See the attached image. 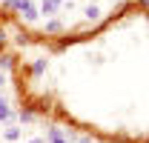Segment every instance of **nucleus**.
Instances as JSON below:
<instances>
[{
  "instance_id": "nucleus-1",
  "label": "nucleus",
  "mask_w": 149,
  "mask_h": 143,
  "mask_svg": "<svg viewBox=\"0 0 149 143\" xmlns=\"http://www.w3.org/2000/svg\"><path fill=\"white\" fill-rule=\"evenodd\" d=\"M15 54H9V52H0V72H9V69H15Z\"/></svg>"
},
{
  "instance_id": "nucleus-2",
  "label": "nucleus",
  "mask_w": 149,
  "mask_h": 143,
  "mask_svg": "<svg viewBox=\"0 0 149 143\" xmlns=\"http://www.w3.org/2000/svg\"><path fill=\"white\" fill-rule=\"evenodd\" d=\"M20 15H23V20H29V23H32V20H37V17H40V9H37L35 3H29V6H26Z\"/></svg>"
},
{
  "instance_id": "nucleus-3",
  "label": "nucleus",
  "mask_w": 149,
  "mask_h": 143,
  "mask_svg": "<svg viewBox=\"0 0 149 143\" xmlns=\"http://www.w3.org/2000/svg\"><path fill=\"white\" fill-rule=\"evenodd\" d=\"M57 9H60V0H43V6H40V15H55Z\"/></svg>"
},
{
  "instance_id": "nucleus-4",
  "label": "nucleus",
  "mask_w": 149,
  "mask_h": 143,
  "mask_svg": "<svg viewBox=\"0 0 149 143\" xmlns=\"http://www.w3.org/2000/svg\"><path fill=\"white\" fill-rule=\"evenodd\" d=\"M29 3H32V0H9V3H3V6H6L9 12H23Z\"/></svg>"
},
{
  "instance_id": "nucleus-5",
  "label": "nucleus",
  "mask_w": 149,
  "mask_h": 143,
  "mask_svg": "<svg viewBox=\"0 0 149 143\" xmlns=\"http://www.w3.org/2000/svg\"><path fill=\"white\" fill-rule=\"evenodd\" d=\"M43 72H46V60L40 57V60H35V63H32V69H29V74H32V77H40Z\"/></svg>"
},
{
  "instance_id": "nucleus-6",
  "label": "nucleus",
  "mask_w": 149,
  "mask_h": 143,
  "mask_svg": "<svg viewBox=\"0 0 149 143\" xmlns=\"http://www.w3.org/2000/svg\"><path fill=\"white\" fill-rule=\"evenodd\" d=\"M3 137H6L9 143H15V140L20 137V129H17V126H9V129H3Z\"/></svg>"
},
{
  "instance_id": "nucleus-7",
  "label": "nucleus",
  "mask_w": 149,
  "mask_h": 143,
  "mask_svg": "<svg viewBox=\"0 0 149 143\" xmlns=\"http://www.w3.org/2000/svg\"><path fill=\"white\" fill-rule=\"evenodd\" d=\"M46 32H49V35H57V32H63V23H60V20H49V23H46Z\"/></svg>"
},
{
  "instance_id": "nucleus-8",
  "label": "nucleus",
  "mask_w": 149,
  "mask_h": 143,
  "mask_svg": "<svg viewBox=\"0 0 149 143\" xmlns=\"http://www.w3.org/2000/svg\"><path fill=\"white\" fill-rule=\"evenodd\" d=\"M35 117H37V115H35V112H32V109H26V106L20 109V120H23V123H32Z\"/></svg>"
},
{
  "instance_id": "nucleus-9",
  "label": "nucleus",
  "mask_w": 149,
  "mask_h": 143,
  "mask_svg": "<svg viewBox=\"0 0 149 143\" xmlns=\"http://www.w3.org/2000/svg\"><path fill=\"white\" fill-rule=\"evenodd\" d=\"M9 117H12V109H9V103H6L3 97H0V120H9Z\"/></svg>"
},
{
  "instance_id": "nucleus-10",
  "label": "nucleus",
  "mask_w": 149,
  "mask_h": 143,
  "mask_svg": "<svg viewBox=\"0 0 149 143\" xmlns=\"http://www.w3.org/2000/svg\"><path fill=\"white\" fill-rule=\"evenodd\" d=\"M83 15H86V20H97V15H100V12H97V6H95V3H89Z\"/></svg>"
},
{
  "instance_id": "nucleus-11",
  "label": "nucleus",
  "mask_w": 149,
  "mask_h": 143,
  "mask_svg": "<svg viewBox=\"0 0 149 143\" xmlns=\"http://www.w3.org/2000/svg\"><path fill=\"white\" fill-rule=\"evenodd\" d=\"M6 43H9V37H6V29H3V17H0V52H6Z\"/></svg>"
},
{
  "instance_id": "nucleus-12",
  "label": "nucleus",
  "mask_w": 149,
  "mask_h": 143,
  "mask_svg": "<svg viewBox=\"0 0 149 143\" xmlns=\"http://www.w3.org/2000/svg\"><path fill=\"white\" fill-rule=\"evenodd\" d=\"M46 140H49V143H69L66 137H63V135H55V137H46Z\"/></svg>"
},
{
  "instance_id": "nucleus-13",
  "label": "nucleus",
  "mask_w": 149,
  "mask_h": 143,
  "mask_svg": "<svg viewBox=\"0 0 149 143\" xmlns=\"http://www.w3.org/2000/svg\"><path fill=\"white\" fill-rule=\"evenodd\" d=\"M29 143H46V140H43V137H35V140H29Z\"/></svg>"
},
{
  "instance_id": "nucleus-14",
  "label": "nucleus",
  "mask_w": 149,
  "mask_h": 143,
  "mask_svg": "<svg viewBox=\"0 0 149 143\" xmlns=\"http://www.w3.org/2000/svg\"><path fill=\"white\" fill-rule=\"evenodd\" d=\"M80 143H92V137H80Z\"/></svg>"
},
{
  "instance_id": "nucleus-15",
  "label": "nucleus",
  "mask_w": 149,
  "mask_h": 143,
  "mask_svg": "<svg viewBox=\"0 0 149 143\" xmlns=\"http://www.w3.org/2000/svg\"><path fill=\"white\" fill-rule=\"evenodd\" d=\"M3 83H6V77H3V72H0V86H3Z\"/></svg>"
},
{
  "instance_id": "nucleus-16",
  "label": "nucleus",
  "mask_w": 149,
  "mask_h": 143,
  "mask_svg": "<svg viewBox=\"0 0 149 143\" xmlns=\"http://www.w3.org/2000/svg\"><path fill=\"white\" fill-rule=\"evenodd\" d=\"M138 3H141V6H149V0H138Z\"/></svg>"
},
{
  "instance_id": "nucleus-17",
  "label": "nucleus",
  "mask_w": 149,
  "mask_h": 143,
  "mask_svg": "<svg viewBox=\"0 0 149 143\" xmlns=\"http://www.w3.org/2000/svg\"><path fill=\"white\" fill-rule=\"evenodd\" d=\"M0 3H9V0H0Z\"/></svg>"
}]
</instances>
